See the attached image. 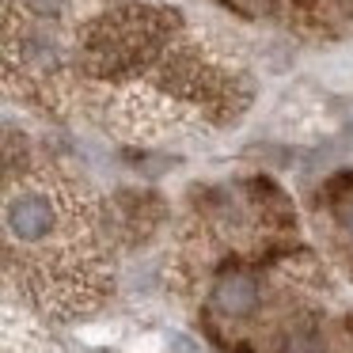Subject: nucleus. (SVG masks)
<instances>
[{
  "label": "nucleus",
  "mask_w": 353,
  "mask_h": 353,
  "mask_svg": "<svg viewBox=\"0 0 353 353\" xmlns=\"http://www.w3.org/2000/svg\"><path fill=\"white\" fill-rule=\"evenodd\" d=\"M23 4L34 12V16H42V19H57L65 8H69V0H23Z\"/></svg>",
  "instance_id": "4"
},
{
  "label": "nucleus",
  "mask_w": 353,
  "mask_h": 353,
  "mask_svg": "<svg viewBox=\"0 0 353 353\" xmlns=\"http://www.w3.org/2000/svg\"><path fill=\"white\" fill-rule=\"evenodd\" d=\"M216 307H221L224 315H232V319H239V315H251L254 304H259V285H254V277L247 274H224L221 281H216Z\"/></svg>",
  "instance_id": "2"
},
{
  "label": "nucleus",
  "mask_w": 353,
  "mask_h": 353,
  "mask_svg": "<svg viewBox=\"0 0 353 353\" xmlns=\"http://www.w3.org/2000/svg\"><path fill=\"white\" fill-rule=\"evenodd\" d=\"M281 353H323V342L315 334H292V338H285Z\"/></svg>",
  "instance_id": "3"
},
{
  "label": "nucleus",
  "mask_w": 353,
  "mask_h": 353,
  "mask_svg": "<svg viewBox=\"0 0 353 353\" xmlns=\"http://www.w3.org/2000/svg\"><path fill=\"white\" fill-rule=\"evenodd\" d=\"M345 228H350V236H353V209H350V216H345Z\"/></svg>",
  "instance_id": "6"
},
{
  "label": "nucleus",
  "mask_w": 353,
  "mask_h": 353,
  "mask_svg": "<svg viewBox=\"0 0 353 353\" xmlns=\"http://www.w3.org/2000/svg\"><path fill=\"white\" fill-rule=\"evenodd\" d=\"M171 353H205L201 350L198 342H194V338H186V334H179L175 342H171Z\"/></svg>",
  "instance_id": "5"
},
{
  "label": "nucleus",
  "mask_w": 353,
  "mask_h": 353,
  "mask_svg": "<svg viewBox=\"0 0 353 353\" xmlns=\"http://www.w3.org/2000/svg\"><path fill=\"white\" fill-rule=\"evenodd\" d=\"M4 224L16 239L34 243V239L50 236V228H54V205L42 194H16L4 205Z\"/></svg>",
  "instance_id": "1"
}]
</instances>
